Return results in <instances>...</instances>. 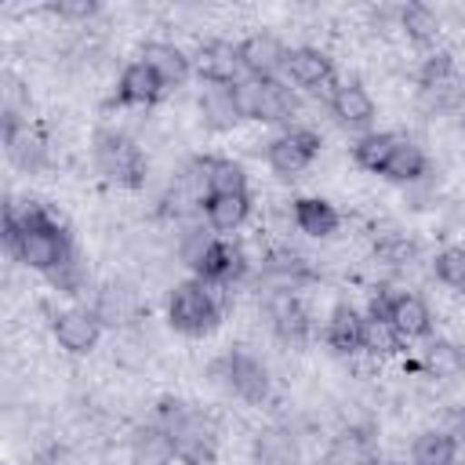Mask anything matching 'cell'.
Here are the masks:
<instances>
[{"instance_id":"cell-22","label":"cell","mask_w":465,"mask_h":465,"mask_svg":"<svg viewBox=\"0 0 465 465\" xmlns=\"http://www.w3.org/2000/svg\"><path fill=\"white\" fill-rule=\"evenodd\" d=\"M200 214L214 232H236L251 214V193H207Z\"/></svg>"},{"instance_id":"cell-41","label":"cell","mask_w":465,"mask_h":465,"mask_svg":"<svg viewBox=\"0 0 465 465\" xmlns=\"http://www.w3.org/2000/svg\"><path fill=\"white\" fill-rule=\"evenodd\" d=\"M447 432H450V436H454V440H458V447H461V450H465V411H461V414H458V418H454V425H450V429H447Z\"/></svg>"},{"instance_id":"cell-40","label":"cell","mask_w":465,"mask_h":465,"mask_svg":"<svg viewBox=\"0 0 465 465\" xmlns=\"http://www.w3.org/2000/svg\"><path fill=\"white\" fill-rule=\"evenodd\" d=\"M47 11L65 18V22H87L102 11V4L98 0H54V4H47Z\"/></svg>"},{"instance_id":"cell-42","label":"cell","mask_w":465,"mask_h":465,"mask_svg":"<svg viewBox=\"0 0 465 465\" xmlns=\"http://www.w3.org/2000/svg\"><path fill=\"white\" fill-rule=\"evenodd\" d=\"M374 465H403V461H392V458H378Z\"/></svg>"},{"instance_id":"cell-12","label":"cell","mask_w":465,"mask_h":465,"mask_svg":"<svg viewBox=\"0 0 465 465\" xmlns=\"http://www.w3.org/2000/svg\"><path fill=\"white\" fill-rule=\"evenodd\" d=\"M4 149L18 171H40L47 163V138L29 120H4Z\"/></svg>"},{"instance_id":"cell-11","label":"cell","mask_w":465,"mask_h":465,"mask_svg":"<svg viewBox=\"0 0 465 465\" xmlns=\"http://www.w3.org/2000/svg\"><path fill=\"white\" fill-rule=\"evenodd\" d=\"M243 272H247V254H243L240 243H232V240H225V236H214V243L203 251L200 265L193 269L196 280L218 283V287H232Z\"/></svg>"},{"instance_id":"cell-34","label":"cell","mask_w":465,"mask_h":465,"mask_svg":"<svg viewBox=\"0 0 465 465\" xmlns=\"http://www.w3.org/2000/svg\"><path fill=\"white\" fill-rule=\"evenodd\" d=\"M214 229L211 225H185V232H182V240H178V258L189 265V269H196L200 265V258H203V251L214 243Z\"/></svg>"},{"instance_id":"cell-39","label":"cell","mask_w":465,"mask_h":465,"mask_svg":"<svg viewBox=\"0 0 465 465\" xmlns=\"http://www.w3.org/2000/svg\"><path fill=\"white\" fill-rule=\"evenodd\" d=\"M374 254H378L381 262H389V265H403V262L414 254V240H407L403 232H385V236H378Z\"/></svg>"},{"instance_id":"cell-21","label":"cell","mask_w":465,"mask_h":465,"mask_svg":"<svg viewBox=\"0 0 465 465\" xmlns=\"http://www.w3.org/2000/svg\"><path fill=\"white\" fill-rule=\"evenodd\" d=\"M127 450H131V461L134 465H174L178 454H174V440L163 425L156 421H145L131 432L127 440Z\"/></svg>"},{"instance_id":"cell-2","label":"cell","mask_w":465,"mask_h":465,"mask_svg":"<svg viewBox=\"0 0 465 465\" xmlns=\"http://www.w3.org/2000/svg\"><path fill=\"white\" fill-rule=\"evenodd\" d=\"M153 421L171 432L174 454H178L182 465H214V458H218V432L185 400L163 396L156 403V411H153Z\"/></svg>"},{"instance_id":"cell-28","label":"cell","mask_w":465,"mask_h":465,"mask_svg":"<svg viewBox=\"0 0 465 465\" xmlns=\"http://www.w3.org/2000/svg\"><path fill=\"white\" fill-rule=\"evenodd\" d=\"M262 272L276 283V291H294L302 280L312 276V269L305 265V258L294 254V251H269L265 262H262Z\"/></svg>"},{"instance_id":"cell-9","label":"cell","mask_w":465,"mask_h":465,"mask_svg":"<svg viewBox=\"0 0 465 465\" xmlns=\"http://www.w3.org/2000/svg\"><path fill=\"white\" fill-rule=\"evenodd\" d=\"M287 54L291 47L276 36V33H251L240 40V62H243V73L254 76V80H272L287 69Z\"/></svg>"},{"instance_id":"cell-38","label":"cell","mask_w":465,"mask_h":465,"mask_svg":"<svg viewBox=\"0 0 465 465\" xmlns=\"http://www.w3.org/2000/svg\"><path fill=\"white\" fill-rule=\"evenodd\" d=\"M450 80H458V76H454V58H450L447 51H436V54H429V58H425V65H421V73H418V84H421V91L443 87V84H450Z\"/></svg>"},{"instance_id":"cell-18","label":"cell","mask_w":465,"mask_h":465,"mask_svg":"<svg viewBox=\"0 0 465 465\" xmlns=\"http://www.w3.org/2000/svg\"><path fill=\"white\" fill-rule=\"evenodd\" d=\"M269 323L276 331L280 341L287 345H302L312 331V320H309V309L291 294V291H276L269 298Z\"/></svg>"},{"instance_id":"cell-6","label":"cell","mask_w":465,"mask_h":465,"mask_svg":"<svg viewBox=\"0 0 465 465\" xmlns=\"http://www.w3.org/2000/svg\"><path fill=\"white\" fill-rule=\"evenodd\" d=\"M320 134L312 127H287L265 145V163L280 178H298L316 156H320Z\"/></svg>"},{"instance_id":"cell-30","label":"cell","mask_w":465,"mask_h":465,"mask_svg":"<svg viewBox=\"0 0 465 465\" xmlns=\"http://www.w3.org/2000/svg\"><path fill=\"white\" fill-rule=\"evenodd\" d=\"M396 138H400V134H392V131H363V134L356 138V145H352L356 167H363V171H371V174H381V167H385V160H389Z\"/></svg>"},{"instance_id":"cell-43","label":"cell","mask_w":465,"mask_h":465,"mask_svg":"<svg viewBox=\"0 0 465 465\" xmlns=\"http://www.w3.org/2000/svg\"><path fill=\"white\" fill-rule=\"evenodd\" d=\"M454 465H465V450H458V458H454Z\"/></svg>"},{"instance_id":"cell-13","label":"cell","mask_w":465,"mask_h":465,"mask_svg":"<svg viewBox=\"0 0 465 465\" xmlns=\"http://www.w3.org/2000/svg\"><path fill=\"white\" fill-rule=\"evenodd\" d=\"M196 109H200V120L207 131H232L240 127L247 116H243V105H240V94H236V84L232 87H218V84H207L196 98Z\"/></svg>"},{"instance_id":"cell-26","label":"cell","mask_w":465,"mask_h":465,"mask_svg":"<svg viewBox=\"0 0 465 465\" xmlns=\"http://www.w3.org/2000/svg\"><path fill=\"white\" fill-rule=\"evenodd\" d=\"M193 163L203 174L207 193H247V174H243V167L236 160H229V156H200Z\"/></svg>"},{"instance_id":"cell-5","label":"cell","mask_w":465,"mask_h":465,"mask_svg":"<svg viewBox=\"0 0 465 465\" xmlns=\"http://www.w3.org/2000/svg\"><path fill=\"white\" fill-rule=\"evenodd\" d=\"M236 94H240L243 116L258 120V124H291V116L298 113V98L280 76H272V80L243 76L236 84Z\"/></svg>"},{"instance_id":"cell-36","label":"cell","mask_w":465,"mask_h":465,"mask_svg":"<svg viewBox=\"0 0 465 465\" xmlns=\"http://www.w3.org/2000/svg\"><path fill=\"white\" fill-rule=\"evenodd\" d=\"M425 367L432 374H454L465 367V352L454 345V341H429L425 349Z\"/></svg>"},{"instance_id":"cell-24","label":"cell","mask_w":465,"mask_h":465,"mask_svg":"<svg viewBox=\"0 0 465 465\" xmlns=\"http://www.w3.org/2000/svg\"><path fill=\"white\" fill-rule=\"evenodd\" d=\"M425 174H429V156H425L411 138L400 134L396 145H392V153H389V160H385V167H381V178L407 185V182H418V178H425Z\"/></svg>"},{"instance_id":"cell-31","label":"cell","mask_w":465,"mask_h":465,"mask_svg":"<svg viewBox=\"0 0 465 465\" xmlns=\"http://www.w3.org/2000/svg\"><path fill=\"white\" fill-rule=\"evenodd\" d=\"M396 15H400V29H403L411 40H418V44L436 40V33H440V18H436V11H432L429 4L411 0V4H403Z\"/></svg>"},{"instance_id":"cell-32","label":"cell","mask_w":465,"mask_h":465,"mask_svg":"<svg viewBox=\"0 0 465 465\" xmlns=\"http://www.w3.org/2000/svg\"><path fill=\"white\" fill-rule=\"evenodd\" d=\"M254 461L258 465H298V447L287 432L269 429L254 440Z\"/></svg>"},{"instance_id":"cell-20","label":"cell","mask_w":465,"mask_h":465,"mask_svg":"<svg viewBox=\"0 0 465 465\" xmlns=\"http://www.w3.org/2000/svg\"><path fill=\"white\" fill-rule=\"evenodd\" d=\"M142 62L163 80V87H182L193 73V58L171 40H149L142 47Z\"/></svg>"},{"instance_id":"cell-33","label":"cell","mask_w":465,"mask_h":465,"mask_svg":"<svg viewBox=\"0 0 465 465\" xmlns=\"http://www.w3.org/2000/svg\"><path fill=\"white\" fill-rule=\"evenodd\" d=\"M432 272L450 291H465V247H443V251H436Z\"/></svg>"},{"instance_id":"cell-25","label":"cell","mask_w":465,"mask_h":465,"mask_svg":"<svg viewBox=\"0 0 465 465\" xmlns=\"http://www.w3.org/2000/svg\"><path fill=\"white\" fill-rule=\"evenodd\" d=\"M458 450L461 447L447 429H425L411 443V465H454Z\"/></svg>"},{"instance_id":"cell-23","label":"cell","mask_w":465,"mask_h":465,"mask_svg":"<svg viewBox=\"0 0 465 465\" xmlns=\"http://www.w3.org/2000/svg\"><path fill=\"white\" fill-rule=\"evenodd\" d=\"M291 214H294V225H298L305 236H316V240L334 236L338 225H341L338 207H334L331 200H323V196H298V200L291 203Z\"/></svg>"},{"instance_id":"cell-19","label":"cell","mask_w":465,"mask_h":465,"mask_svg":"<svg viewBox=\"0 0 465 465\" xmlns=\"http://www.w3.org/2000/svg\"><path fill=\"white\" fill-rule=\"evenodd\" d=\"M323 341L334 349V352H360L363 341H367V316L356 312L352 305H334L327 323H323Z\"/></svg>"},{"instance_id":"cell-14","label":"cell","mask_w":465,"mask_h":465,"mask_svg":"<svg viewBox=\"0 0 465 465\" xmlns=\"http://www.w3.org/2000/svg\"><path fill=\"white\" fill-rule=\"evenodd\" d=\"M331 113H334V120H338L341 127L363 131V127L374 124L378 105H374L371 91H367L360 80H345V84H334V91H331Z\"/></svg>"},{"instance_id":"cell-7","label":"cell","mask_w":465,"mask_h":465,"mask_svg":"<svg viewBox=\"0 0 465 465\" xmlns=\"http://www.w3.org/2000/svg\"><path fill=\"white\" fill-rule=\"evenodd\" d=\"M218 374H222L225 385H229L240 400H247V403H262V400L269 396V367H265L254 352H247V349L225 352V356L218 360Z\"/></svg>"},{"instance_id":"cell-15","label":"cell","mask_w":465,"mask_h":465,"mask_svg":"<svg viewBox=\"0 0 465 465\" xmlns=\"http://www.w3.org/2000/svg\"><path fill=\"white\" fill-rule=\"evenodd\" d=\"M283 73L291 76V84H298V87H305V91H323V87H331V80H334V62H331L327 51L302 44V47H291Z\"/></svg>"},{"instance_id":"cell-37","label":"cell","mask_w":465,"mask_h":465,"mask_svg":"<svg viewBox=\"0 0 465 465\" xmlns=\"http://www.w3.org/2000/svg\"><path fill=\"white\" fill-rule=\"evenodd\" d=\"M47 280H51V287H54L58 294H80V291L87 287V265L80 262V254H73V258L62 262Z\"/></svg>"},{"instance_id":"cell-35","label":"cell","mask_w":465,"mask_h":465,"mask_svg":"<svg viewBox=\"0 0 465 465\" xmlns=\"http://www.w3.org/2000/svg\"><path fill=\"white\" fill-rule=\"evenodd\" d=\"M403 345H407V341L400 338V331H396L389 320H371V316H367V341H363L367 352L389 356V352H400Z\"/></svg>"},{"instance_id":"cell-3","label":"cell","mask_w":465,"mask_h":465,"mask_svg":"<svg viewBox=\"0 0 465 465\" xmlns=\"http://www.w3.org/2000/svg\"><path fill=\"white\" fill-rule=\"evenodd\" d=\"M229 287H218V283H203V280H182L171 287L167 294V323L178 331V334H189V338H200V334H211L222 316L229 312V298H225Z\"/></svg>"},{"instance_id":"cell-17","label":"cell","mask_w":465,"mask_h":465,"mask_svg":"<svg viewBox=\"0 0 465 465\" xmlns=\"http://www.w3.org/2000/svg\"><path fill=\"white\" fill-rule=\"evenodd\" d=\"M389 323L400 331L403 341L429 338V334H432V309H429V302H425L421 294H414V291H392Z\"/></svg>"},{"instance_id":"cell-16","label":"cell","mask_w":465,"mask_h":465,"mask_svg":"<svg viewBox=\"0 0 465 465\" xmlns=\"http://www.w3.org/2000/svg\"><path fill=\"white\" fill-rule=\"evenodd\" d=\"M163 91H167L163 80H160L142 58H134L131 65H124V73H120V80H116L113 105H153V102H160Z\"/></svg>"},{"instance_id":"cell-10","label":"cell","mask_w":465,"mask_h":465,"mask_svg":"<svg viewBox=\"0 0 465 465\" xmlns=\"http://www.w3.org/2000/svg\"><path fill=\"white\" fill-rule=\"evenodd\" d=\"M51 334L65 352L84 356V352H91L98 345L102 320L94 316V309H62V312L51 316Z\"/></svg>"},{"instance_id":"cell-4","label":"cell","mask_w":465,"mask_h":465,"mask_svg":"<svg viewBox=\"0 0 465 465\" xmlns=\"http://www.w3.org/2000/svg\"><path fill=\"white\" fill-rule=\"evenodd\" d=\"M94 167L105 182L120 185V189H138L145 182V153L138 149V142L124 131L102 127L94 134Z\"/></svg>"},{"instance_id":"cell-1","label":"cell","mask_w":465,"mask_h":465,"mask_svg":"<svg viewBox=\"0 0 465 465\" xmlns=\"http://www.w3.org/2000/svg\"><path fill=\"white\" fill-rule=\"evenodd\" d=\"M4 247L15 262H22L25 269H36L44 276H51L62 262H69L76 254L73 236L65 229V222L44 207L40 200H7L4 207Z\"/></svg>"},{"instance_id":"cell-27","label":"cell","mask_w":465,"mask_h":465,"mask_svg":"<svg viewBox=\"0 0 465 465\" xmlns=\"http://www.w3.org/2000/svg\"><path fill=\"white\" fill-rule=\"evenodd\" d=\"M94 316L105 323H131L138 316V294L127 283H105L94 298Z\"/></svg>"},{"instance_id":"cell-29","label":"cell","mask_w":465,"mask_h":465,"mask_svg":"<svg viewBox=\"0 0 465 465\" xmlns=\"http://www.w3.org/2000/svg\"><path fill=\"white\" fill-rule=\"evenodd\" d=\"M378 458L381 454H378L374 440L363 436V432H356V429H349V432H341L334 440V447L327 450V461L323 465H374Z\"/></svg>"},{"instance_id":"cell-8","label":"cell","mask_w":465,"mask_h":465,"mask_svg":"<svg viewBox=\"0 0 465 465\" xmlns=\"http://www.w3.org/2000/svg\"><path fill=\"white\" fill-rule=\"evenodd\" d=\"M193 69L200 76V84H218V87H232L240 84L247 73H243V62H240V44H229V40H203L196 47V58H193Z\"/></svg>"}]
</instances>
